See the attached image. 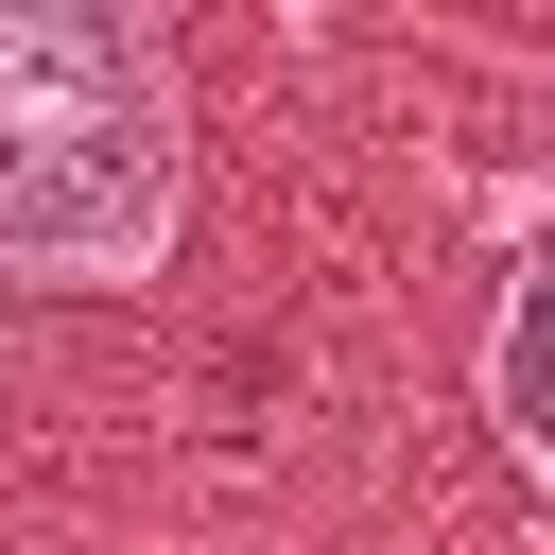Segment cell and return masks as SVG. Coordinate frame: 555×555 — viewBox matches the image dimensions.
Wrapping results in <instances>:
<instances>
[{"label": "cell", "mask_w": 555, "mask_h": 555, "mask_svg": "<svg viewBox=\"0 0 555 555\" xmlns=\"http://www.w3.org/2000/svg\"><path fill=\"white\" fill-rule=\"evenodd\" d=\"M173 208H191V104L156 17L0 0V278L121 295L173 260Z\"/></svg>", "instance_id": "obj_1"}]
</instances>
